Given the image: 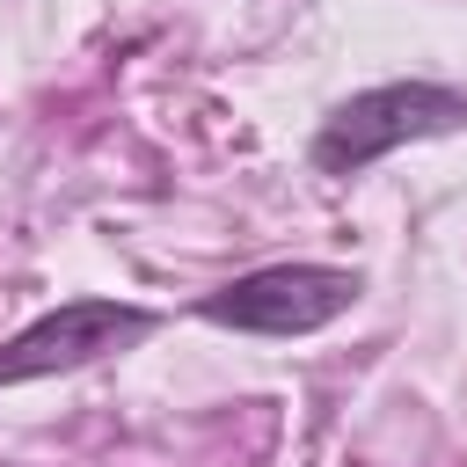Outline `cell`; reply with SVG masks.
Here are the masks:
<instances>
[{
	"label": "cell",
	"mask_w": 467,
	"mask_h": 467,
	"mask_svg": "<svg viewBox=\"0 0 467 467\" xmlns=\"http://www.w3.org/2000/svg\"><path fill=\"white\" fill-rule=\"evenodd\" d=\"M467 124V95L445 88V80H379V88H358L350 102H336L314 131V168L321 175H358L372 161H387L394 146H416V139H445Z\"/></svg>",
	"instance_id": "1"
},
{
	"label": "cell",
	"mask_w": 467,
	"mask_h": 467,
	"mask_svg": "<svg viewBox=\"0 0 467 467\" xmlns=\"http://www.w3.org/2000/svg\"><path fill=\"white\" fill-rule=\"evenodd\" d=\"M358 292H365L358 270H336V263H263V270L204 292L197 314L212 328H241V336H314L336 314H350Z\"/></svg>",
	"instance_id": "2"
},
{
	"label": "cell",
	"mask_w": 467,
	"mask_h": 467,
	"mask_svg": "<svg viewBox=\"0 0 467 467\" xmlns=\"http://www.w3.org/2000/svg\"><path fill=\"white\" fill-rule=\"evenodd\" d=\"M161 328L153 306H124V299H58L51 314H36L29 328H15L0 343V387L22 379H51V372H80L109 350H131Z\"/></svg>",
	"instance_id": "3"
}]
</instances>
